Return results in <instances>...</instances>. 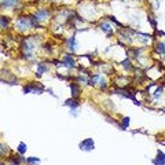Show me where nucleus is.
Here are the masks:
<instances>
[{"label": "nucleus", "instance_id": "b1692460", "mask_svg": "<svg viewBox=\"0 0 165 165\" xmlns=\"http://www.w3.org/2000/svg\"><path fill=\"white\" fill-rule=\"evenodd\" d=\"M109 19H110V21H113V22L116 23V25H118V26L121 28V23L118 22V21H117V19H116V18H114V17H112V15H109Z\"/></svg>", "mask_w": 165, "mask_h": 165}, {"label": "nucleus", "instance_id": "c85d7f7f", "mask_svg": "<svg viewBox=\"0 0 165 165\" xmlns=\"http://www.w3.org/2000/svg\"><path fill=\"white\" fill-rule=\"evenodd\" d=\"M164 35H165V33H164Z\"/></svg>", "mask_w": 165, "mask_h": 165}, {"label": "nucleus", "instance_id": "6e6552de", "mask_svg": "<svg viewBox=\"0 0 165 165\" xmlns=\"http://www.w3.org/2000/svg\"><path fill=\"white\" fill-rule=\"evenodd\" d=\"M80 85H77L74 84V83H72L70 84V92H72V98L73 99H76L79 95H80Z\"/></svg>", "mask_w": 165, "mask_h": 165}, {"label": "nucleus", "instance_id": "4be33fe9", "mask_svg": "<svg viewBox=\"0 0 165 165\" xmlns=\"http://www.w3.org/2000/svg\"><path fill=\"white\" fill-rule=\"evenodd\" d=\"M149 21H150V23H152V26L153 28H157V22H156V19L152 17V15H149Z\"/></svg>", "mask_w": 165, "mask_h": 165}, {"label": "nucleus", "instance_id": "4468645a", "mask_svg": "<svg viewBox=\"0 0 165 165\" xmlns=\"http://www.w3.org/2000/svg\"><path fill=\"white\" fill-rule=\"evenodd\" d=\"M128 125H130V117H124V118H123V123L120 124V128L121 130H127Z\"/></svg>", "mask_w": 165, "mask_h": 165}, {"label": "nucleus", "instance_id": "5701e85b", "mask_svg": "<svg viewBox=\"0 0 165 165\" xmlns=\"http://www.w3.org/2000/svg\"><path fill=\"white\" fill-rule=\"evenodd\" d=\"M161 94H162V88H157V91H156V94H154V98H160L161 96Z\"/></svg>", "mask_w": 165, "mask_h": 165}, {"label": "nucleus", "instance_id": "39448f33", "mask_svg": "<svg viewBox=\"0 0 165 165\" xmlns=\"http://www.w3.org/2000/svg\"><path fill=\"white\" fill-rule=\"evenodd\" d=\"M153 164L154 165H165V153L164 152L157 153V157L153 160Z\"/></svg>", "mask_w": 165, "mask_h": 165}, {"label": "nucleus", "instance_id": "a211bd4d", "mask_svg": "<svg viewBox=\"0 0 165 165\" xmlns=\"http://www.w3.org/2000/svg\"><path fill=\"white\" fill-rule=\"evenodd\" d=\"M25 162H28V164H37V162H40V160L36 158V157H28L25 160Z\"/></svg>", "mask_w": 165, "mask_h": 165}, {"label": "nucleus", "instance_id": "1a4fd4ad", "mask_svg": "<svg viewBox=\"0 0 165 165\" xmlns=\"http://www.w3.org/2000/svg\"><path fill=\"white\" fill-rule=\"evenodd\" d=\"M48 70V66H47V63L45 62H40L39 65H37V76L40 77L43 73H45V72Z\"/></svg>", "mask_w": 165, "mask_h": 165}, {"label": "nucleus", "instance_id": "9b49d317", "mask_svg": "<svg viewBox=\"0 0 165 165\" xmlns=\"http://www.w3.org/2000/svg\"><path fill=\"white\" fill-rule=\"evenodd\" d=\"M18 0H3L1 1V7H13V6H17Z\"/></svg>", "mask_w": 165, "mask_h": 165}, {"label": "nucleus", "instance_id": "f03ea898", "mask_svg": "<svg viewBox=\"0 0 165 165\" xmlns=\"http://www.w3.org/2000/svg\"><path fill=\"white\" fill-rule=\"evenodd\" d=\"M29 92L41 94V92H43V85H40L39 83H30L29 85L23 87V94H29Z\"/></svg>", "mask_w": 165, "mask_h": 165}, {"label": "nucleus", "instance_id": "7ed1b4c3", "mask_svg": "<svg viewBox=\"0 0 165 165\" xmlns=\"http://www.w3.org/2000/svg\"><path fill=\"white\" fill-rule=\"evenodd\" d=\"M80 149L81 150H84V152H91V150H94L95 149V143H94V139L91 138H87L84 139L83 142H80Z\"/></svg>", "mask_w": 165, "mask_h": 165}, {"label": "nucleus", "instance_id": "dca6fc26", "mask_svg": "<svg viewBox=\"0 0 165 165\" xmlns=\"http://www.w3.org/2000/svg\"><path fill=\"white\" fill-rule=\"evenodd\" d=\"M0 19H1V29H7V28H8V19H7L4 15H1Z\"/></svg>", "mask_w": 165, "mask_h": 165}, {"label": "nucleus", "instance_id": "9d476101", "mask_svg": "<svg viewBox=\"0 0 165 165\" xmlns=\"http://www.w3.org/2000/svg\"><path fill=\"white\" fill-rule=\"evenodd\" d=\"M65 106H67V107H70V109H77V107L80 106V103L77 102L76 99H67L66 102H65Z\"/></svg>", "mask_w": 165, "mask_h": 165}, {"label": "nucleus", "instance_id": "2eb2a0df", "mask_svg": "<svg viewBox=\"0 0 165 165\" xmlns=\"http://www.w3.org/2000/svg\"><path fill=\"white\" fill-rule=\"evenodd\" d=\"M17 152L19 153V154H23V153L26 152V144L23 142H21L19 143V146H18V149H17Z\"/></svg>", "mask_w": 165, "mask_h": 165}, {"label": "nucleus", "instance_id": "6ab92c4d", "mask_svg": "<svg viewBox=\"0 0 165 165\" xmlns=\"http://www.w3.org/2000/svg\"><path fill=\"white\" fill-rule=\"evenodd\" d=\"M99 80H101V76H99V74H94V76L91 77V84H92V85L98 84Z\"/></svg>", "mask_w": 165, "mask_h": 165}, {"label": "nucleus", "instance_id": "ddd939ff", "mask_svg": "<svg viewBox=\"0 0 165 165\" xmlns=\"http://www.w3.org/2000/svg\"><path fill=\"white\" fill-rule=\"evenodd\" d=\"M101 29H102L105 33H107V35H112V33H113L112 28H110V25H109V23H102V25H101Z\"/></svg>", "mask_w": 165, "mask_h": 165}, {"label": "nucleus", "instance_id": "393cba45", "mask_svg": "<svg viewBox=\"0 0 165 165\" xmlns=\"http://www.w3.org/2000/svg\"><path fill=\"white\" fill-rule=\"evenodd\" d=\"M4 152L7 153V146H4V144H1V154H4Z\"/></svg>", "mask_w": 165, "mask_h": 165}, {"label": "nucleus", "instance_id": "f8f14e48", "mask_svg": "<svg viewBox=\"0 0 165 165\" xmlns=\"http://www.w3.org/2000/svg\"><path fill=\"white\" fill-rule=\"evenodd\" d=\"M67 45H69V50L74 51V48H76V37L74 36H72L70 39L67 40Z\"/></svg>", "mask_w": 165, "mask_h": 165}, {"label": "nucleus", "instance_id": "aec40b11", "mask_svg": "<svg viewBox=\"0 0 165 165\" xmlns=\"http://www.w3.org/2000/svg\"><path fill=\"white\" fill-rule=\"evenodd\" d=\"M121 65H123V67H125V69H131V61L130 59H124L123 62H121Z\"/></svg>", "mask_w": 165, "mask_h": 165}, {"label": "nucleus", "instance_id": "20e7f679", "mask_svg": "<svg viewBox=\"0 0 165 165\" xmlns=\"http://www.w3.org/2000/svg\"><path fill=\"white\" fill-rule=\"evenodd\" d=\"M114 92H116V94H120L121 96H125V98H128V99H132V101H134V102L136 103V105H140V102H138V101H136V99H135V95L132 94V92H130V91H128V89H124V88H118V89H116V91H114Z\"/></svg>", "mask_w": 165, "mask_h": 165}, {"label": "nucleus", "instance_id": "cd10ccee", "mask_svg": "<svg viewBox=\"0 0 165 165\" xmlns=\"http://www.w3.org/2000/svg\"><path fill=\"white\" fill-rule=\"evenodd\" d=\"M1 165H3V164H1Z\"/></svg>", "mask_w": 165, "mask_h": 165}, {"label": "nucleus", "instance_id": "bb28decb", "mask_svg": "<svg viewBox=\"0 0 165 165\" xmlns=\"http://www.w3.org/2000/svg\"><path fill=\"white\" fill-rule=\"evenodd\" d=\"M1 1H3V0H1Z\"/></svg>", "mask_w": 165, "mask_h": 165}, {"label": "nucleus", "instance_id": "423d86ee", "mask_svg": "<svg viewBox=\"0 0 165 165\" xmlns=\"http://www.w3.org/2000/svg\"><path fill=\"white\" fill-rule=\"evenodd\" d=\"M62 66H66V67H69V69H72V67L76 66V62H74V59L72 58L70 55H66L62 61Z\"/></svg>", "mask_w": 165, "mask_h": 165}, {"label": "nucleus", "instance_id": "0eeeda50", "mask_svg": "<svg viewBox=\"0 0 165 165\" xmlns=\"http://www.w3.org/2000/svg\"><path fill=\"white\" fill-rule=\"evenodd\" d=\"M35 17L39 19V22H40V21H44V19H47V18L50 17V11L48 10H39V11L35 14Z\"/></svg>", "mask_w": 165, "mask_h": 165}, {"label": "nucleus", "instance_id": "a878e982", "mask_svg": "<svg viewBox=\"0 0 165 165\" xmlns=\"http://www.w3.org/2000/svg\"><path fill=\"white\" fill-rule=\"evenodd\" d=\"M134 55H135V57H138V55H140V51H139L138 48H135V50H134Z\"/></svg>", "mask_w": 165, "mask_h": 165}, {"label": "nucleus", "instance_id": "412c9836", "mask_svg": "<svg viewBox=\"0 0 165 165\" xmlns=\"http://www.w3.org/2000/svg\"><path fill=\"white\" fill-rule=\"evenodd\" d=\"M77 81H79V83H84V84L89 83L88 79H87V77H83V76H79V77H77ZM89 84H91V83H89Z\"/></svg>", "mask_w": 165, "mask_h": 165}, {"label": "nucleus", "instance_id": "f257e3e1", "mask_svg": "<svg viewBox=\"0 0 165 165\" xmlns=\"http://www.w3.org/2000/svg\"><path fill=\"white\" fill-rule=\"evenodd\" d=\"M30 26H32L30 17H19L17 19V22H15V28L21 32L26 30V29H29Z\"/></svg>", "mask_w": 165, "mask_h": 165}, {"label": "nucleus", "instance_id": "f3484780", "mask_svg": "<svg viewBox=\"0 0 165 165\" xmlns=\"http://www.w3.org/2000/svg\"><path fill=\"white\" fill-rule=\"evenodd\" d=\"M157 51H158V52L160 54H164L165 55V44L164 43H157Z\"/></svg>", "mask_w": 165, "mask_h": 165}]
</instances>
